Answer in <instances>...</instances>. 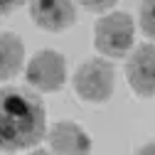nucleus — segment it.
<instances>
[{"mask_svg": "<svg viewBox=\"0 0 155 155\" xmlns=\"http://www.w3.org/2000/svg\"><path fill=\"white\" fill-rule=\"evenodd\" d=\"M25 62V45L17 35L3 32L0 35V81H8L22 69Z\"/></svg>", "mask_w": 155, "mask_h": 155, "instance_id": "6e6552de", "label": "nucleus"}, {"mask_svg": "<svg viewBox=\"0 0 155 155\" xmlns=\"http://www.w3.org/2000/svg\"><path fill=\"white\" fill-rule=\"evenodd\" d=\"M27 81L32 89L37 91H45V94H52V91H59L67 81V62L59 52L54 49H42L37 52L30 64H27Z\"/></svg>", "mask_w": 155, "mask_h": 155, "instance_id": "20e7f679", "label": "nucleus"}, {"mask_svg": "<svg viewBox=\"0 0 155 155\" xmlns=\"http://www.w3.org/2000/svg\"><path fill=\"white\" fill-rule=\"evenodd\" d=\"M47 113L42 99L25 86L0 89V150L17 153L45 138Z\"/></svg>", "mask_w": 155, "mask_h": 155, "instance_id": "f257e3e1", "label": "nucleus"}, {"mask_svg": "<svg viewBox=\"0 0 155 155\" xmlns=\"http://www.w3.org/2000/svg\"><path fill=\"white\" fill-rule=\"evenodd\" d=\"M113 81H116V71H113L111 62H104V59H89L74 74L76 94L91 104L108 101L113 94Z\"/></svg>", "mask_w": 155, "mask_h": 155, "instance_id": "7ed1b4c3", "label": "nucleus"}, {"mask_svg": "<svg viewBox=\"0 0 155 155\" xmlns=\"http://www.w3.org/2000/svg\"><path fill=\"white\" fill-rule=\"evenodd\" d=\"M49 148L59 155H81L91 150V138L71 121H59L49 130Z\"/></svg>", "mask_w": 155, "mask_h": 155, "instance_id": "0eeeda50", "label": "nucleus"}, {"mask_svg": "<svg viewBox=\"0 0 155 155\" xmlns=\"http://www.w3.org/2000/svg\"><path fill=\"white\" fill-rule=\"evenodd\" d=\"M140 27L150 40H155V0L140 3Z\"/></svg>", "mask_w": 155, "mask_h": 155, "instance_id": "1a4fd4ad", "label": "nucleus"}, {"mask_svg": "<svg viewBox=\"0 0 155 155\" xmlns=\"http://www.w3.org/2000/svg\"><path fill=\"white\" fill-rule=\"evenodd\" d=\"M27 0H0V15H10L17 8H22Z\"/></svg>", "mask_w": 155, "mask_h": 155, "instance_id": "9b49d317", "label": "nucleus"}, {"mask_svg": "<svg viewBox=\"0 0 155 155\" xmlns=\"http://www.w3.org/2000/svg\"><path fill=\"white\" fill-rule=\"evenodd\" d=\"M126 76L138 96H155V45H140L128 57Z\"/></svg>", "mask_w": 155, "mask_h": 155, "instance_id": "39448f33", "label": "nucleus"}, {"mask_svg": "<svg viewBox=\"0 0 155 155\" xmlns=\"http://www.w3.org/2000/svg\"><path fill=\"white\" fill-rule=\"evenodd\" d=\"M30 15L37 22V27L47 32H62L74 25L76 8H74V0H32Z\"/></svg>", "mask_w": 155, "mask_h": 155, "instance_id": "423d86ee", "label": "nucleus"}, {"mask_svg": "<svg viewBox=\"0 0 155 155\" xmlns=\"http://www.w3.org/2000/svg\"><path fill=\"white\" fill-rule=\"evenodd\" d=\"M79 3H81L86 10H91V12H104V10L113 8L118 0H79Z\"/></svg>", "mask_w": 155, "mask_h": 155, "instance_id": "9d476101", "label": "nucleus"}, {"mask_svg": "<svg viewBox=\"0 0 155 155\" xmlns=\"http://www.w3.org/2000/svg\"><path fill=\"white\" fill-rule=\"evenodd\" d=\"M138 153H140V155H148V153H155V143H148V145H143V148H138Z\"/></svg>", "mask_w": 155, "mask_h": 155, "instance_id": "f8f14e48", "label": "nucleus"}, {"mask_svg": "<svg viewBox=\"0 0 155 155\" xmlns=\"http://www.w3.org/2000/svg\"><path fill=\"white\" fill-rule=\"evenodd\" d=\"M133 20L126 12H111L96 22L94 30V45L106 57H123L133 47Z\"/></svg>", "mask_w": 155, "mask_h": 155, "instance_id": "f03ea898", "label": "nucleus"}]
</instances>
